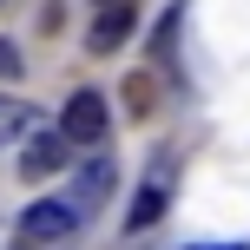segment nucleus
I'll list each match as a JSON object with an SVG mask.
<instances>
[{"mask_svg": "<svg viewBox=\"0 0 250 250\" xmlns=\"http://www.w3.org/2000/svg\"><path fill=\"white\" fill-rule=\"evenodd\" d=\"M191 250H244V244H191Z\"/></svg>", "mask_w": 250, "mask_h": 250, "instance_id": "obj_10", "label": "nucleus"}, {"mask_svg": "<svg viewBox=\"0 0 250 250\" xmlns=\"http://www.w3.org/2000/svg\"><path fill=\"white\" fill-rule=\"evenodd\" d=\"M20 230H26V244H66L79 230V204H66V198H40L33 211L20 217Z\"/></svg>", "mask_w": 250, "mask_h": 250, "instance_id": "obj_2", "label": "nucleus"}, {"mask_svg": "<svg viewBox=\"0 0 250 250\" xmlns=\"http://www.w3.org/2000/svg\"><path fill=\"white\" fill-rule=\"evenodd\" d=\"M20 73H26L20 46H13V40H0V79H20Z\"/></svg>", "mask_w": 250, "mask_h": 250, "instance_id": "obj_9", "label": "nucleus"}, {"mask_svg": "<svg viewBox=\"0 0 250 250\" xmlns=\"http://www.w3.org/2000/svg\"><path fill=\"white\" fill-rule=\"evenodd\" d=\"M125 99H132V112H138V119L151 112V86H145V73H132V79H125Z\"/></svg>", "mask_w": 250, "mask_h": 250, "instance_id": "obj_8", "label": "nucleus"}, {"mask_svg": "<svg viewBox=\"0 0 250 250\" xmlns=\"http://www.w3.org/2000/svg\"><path fill=\"white\" fill-rule=\"evenodd\" d=\"M26 125H33V105H20V99H0V145H7V138H20Z\"/></svg>", "mask_w": 250, "mask_h": 250, "instance_id": "obj_7", "label": "nucleus"}, {"mask_svg": "<svg viewBox=\"0 0 250 250\" xmlns=\"http://www.w3.org/2000/svg\"><path fill=\"white\" fill-rule=\"evenodd\" d=\"M66 151H73V145H66L60 132H26V145H20V178L40 185V178L66 171Z\"/></svg>", "mask_w": 250, "mask_h": 250, "instance_id": "obj_3", "label": "nucleus"}, {"mask_svg": "<svg viewBox=\"0 0 250 250\" xmlns=\"http://www.w3.org/2000/svg\"><path fill=\"white\" fill-rule=\"evenodd\" d=\"M105 191H112V158H92L86 171H79V204H99Z\"/></svg>", "mask_w": 250, "mask_h": 250, "instance_id": "obj_6", "label": "nucleus"}, {"mask_svg": "<svg viewBox=\"0 0 250 250\" xmlns=\"http://www.w3.org/2000/svg\"><path fill=\"white\" fill-rule=\"evenodd\" d=\"M165 204H171V165H158V171L138 185V198H132V211H125V230H145V224H158L165 217Z\"/></svg>", "mask_w": 250, "mask_h": 250, "instance_id": "obj_4", "label": "nucleus"}, {"mask_svg": "<svg viewBox=\"0 0 250 250\" xmlns=\"http://www.w3.org/2000/svg\"><path fill=\"white\" fill-rule=\"evenodd\" d=\"M125 33H132V0H99V20H92L86 46H92V53H119Z\"/></svg>", "mask_w": 250, "mask_h": 250, "instance_id": "obj_5", "label": "nucleus"}, {"mask_svg": "<svg viewBox=\"0 0 250 250\" xmlns=\"http://www.w3.org/2000/svg\"><path fill=\"white\" fill-rule=\"evenodd\" d=\"M105 132H112V112H105V92H73L60 112V138L66 145H105Z\"/></svg>", "mask_w": 250, "mask_h": 250, "instance_id": "obj_1", "label": "nucleus"}]
</instances>
